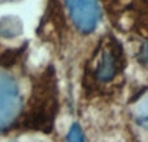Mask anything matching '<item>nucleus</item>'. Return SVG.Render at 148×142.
<instances>
[{"label": "nucleus", "instance_id": "1", "mask_svg": "<svg viewBox=\"0 0 148 142\" xmlns=\"http://www.w3.org/2000/svg\"><path fill=\"white\" fill-rule=\"evenodd\" d=\"M22 107V99L16 81L0 72V129L16 120Z\"/></svg>", "mask_w": 148, "mask_h": 142}, {"label": "nucleus", "instance_id": "4", "mask_svg": "<svg viewBox=\"0 0 148 142\" xmlns=\"http://www.w3.org/2000/svg\"><path fill=\"white\" fill-rule=\"evenodd\" d=\"M131 115L139 127L148 130V91L140 94L131 103Z\"/></svg>", "mask_w": 148, "mask_h": 142}, {"label": "nucleus", "instance_id": "2", "mask_svg": "<svg viewBox=\"0 0 148 142\" xmlns=\"http://www.w3.org/2000/svg\"><path fill=\"white\" fill-rule=\"evenodd\" d=\"M74 26L81 33L88 34L94 31L100 18L97 0H65Z\"/></svg>", "mask_w": 148, "mask_h": 142}, {"label": "nucleus", "instance_id": "6", "mask_svg": "<svg viewBox=\"0 0 148 142\" xmlns=\"http://www.w3.org/2000/svg\"><path fill=\"white\" fill-rule=\"evenodd\" d=\"M66 141L68 142H86L83 133H82V129L79 128L78 124L72 125V128L69 129V133H68Z\"/></svg>", "mask_w": 148, "mask_h": 142}, {"label": "nucleus", "instance_id": "3", "mask_svg": "<svg viewBox=\"0 0 148 142\" xmlns=\"http://www.w3.org/2000/svg\"><path fill=\"white\" fill-rule=\"evenodd\" d=\"M122 64L121 46H118L116 41H110L105 43L104 48L97 57L94 74L100 82H109L121 72Z\"/></svg>", "mask_w": 148, "mask_h": 142}, {"label": "nucleus", "instance_id": "8", "mask_svg": "<svg viewBox=\"0 0 148 142\" xmlns=\"http://www.w3.org/2000/svg\"><path fill=\"white\" fill-rule=\"evenodd\" d=\"M0 1H12V0H0Z\"/></svg>", "mask_w": 148, "mask_h": 142}, {"label": "nucleus", "instance_id": "7", "mask_svg": "<svg viewBox=\"0 0 148 142\" xmlns=\"http://www.w3.org/2000/svg\"><path fill=\"white\" fill-rule=\"evenodd\" d=\"M139 61L148 67V43L143 44L139 51Z\"/></svg>", "mask_w": 148, "mask_h": 142}, {"label": "nucleus", "instance_id": "5", "mask_svg": "<svg viewBox=\"0 0 148 142\" xmlns=\"http://www.w3.org/2000/svg\"><path fill=\"white\" fill-rule=\"evenodd\" d=\"M22 33V22L18 17L5 16L0 18V37L3 38H16Z\"/></svg>", "mask_w": 148, "mask_h": 142}]
</instances>
